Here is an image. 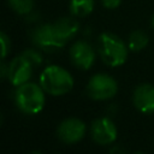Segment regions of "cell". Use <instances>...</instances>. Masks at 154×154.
Returning <instances> with one entry per match:
<instances>
[{
  "mask_svg": "<svg viewBox=\"0 0 154 154\" xmlns=\"http://www.w3.org/2000/svg\"><path fill=\"white\" fill-rule=\"evenodd\" d=\"M40 85L46 93L54 96H60L72 89L73 78L70 72H67L61 66L49 65L41 72Z\"/></svg>",
  "mask_w": 154,
  "mask_h": 154,
  "instance_id": "obj_1",
  "label": "cell"
},
{
  "mask_svg": "<svg viewBox=\"0 0 154 154\" xmlns=\"http://www.w3.org/2000/svg\"><path fill=\"white\" fill-rule=\"evenodd\" d=\"M22 55H23L34 67L41 65V63H42V57H41V54H40L36 49H26V51H24V52L22 53Z\"/></svg>",
  "mask_w": 154,
  "mask_h": 154,
  "instance_id": "obj_15",
  "label": "cell"
},
{
  "mask_svg": "<svg viewBox=\"0 0 154 154\" xmlns=\"http://www.w3.org/2000/svg\"><path fill=\"white\" fill-rule=\"evenodd\" d=\"M60 141L67 144L81 141L85 135V124L78 118H67L60 123L57 130Z\"/></svg>",
  "mask_w": 154,
  "mask_h": 154,
  "instance_id": "obj_7",
  "label": "cell"
},
{
  "mask_svg": "<svg viewBox=\"0 0 154 154\" xmlns=\"http://www.w3.org/2000/svg\"><path fill=\"white\" fill-rule=\"evenodd\" d=\"M94 8V0H70V11L75 17H85Z\"/></svg>",
  "mask_w": 154,
  "mask_h": 154,
  "instance_id": "obj_12",
  "label": "cell"
},
{
  "mask_svg": "<svg viewBox=\"0 0 154 154\" xmlns=\"http://www.w3.org/2000/svg\"><path fill=\"white\" fill-rule=\"evenodd\" d=\"M1 76H2V78L8 77V67H7V65L5 63L1 64Z\"/></svg>",
  "mask_w": 154,
  "mask_h": 154,
  "instance_id": "obj_18",
  "label": "cell"
},
{
  "mask_svg": "<svg viewBox=\"0 0 154 154\" xmlns=\"http://www.w3.org/2000/svg\"><path fill=\"white\" fill-rule=\"evenodd\" d=\"M90 135L94 142H96L97 144H111L117 138V128L109 118L101 117L93 122L90 128Z\"/></svg>",
  "mask_w": 154,
  "mask_h": 154,
  "instance_id": "obj_6",
  "label": "cell"
},
{
  "mask_svg": "<svg viewBox=\"0 0 154 154\" xmlns=\"http://www.w3.org/2000/svg\"><path fill=\"white\" fill-rule=\"evenodd\" d=\"M43 88L36 83L26 82L22 85H18L14 100L17 107L26 114H36L45 106V94Z\"/></svg>",
  "mask_w": 154,
  "mask_h": 154,
  "instance_id": "obj_3",
  "label": "cell"
},
{
  "mask_svg": "<svg viewBox=\"0 0 154 154\" xmlns=\"http://www.w3.org/2000/svg\"><path fill=\"white\" fill-rule=\"evenodd\" d=\"M97 49L102 61L112 67L123 65L128 57V48L124 41L111 32H103L100 35Z\"/></svg>",
  "mask_w": 154,
  "mask_h": 154,
  "instance_id": "obj_2",
  "label": "cell"
},
{
  "mask_svg": "<svg viewBox=\"0 0 154 154\" xmlns=\"http://www.w3.org/2000/svg\"><path fill=\"white\" fill-rule=\"evenodd\" d=\"M52 24H53V29H54L57 36L59 37V40L63 43H66L69 40L75 37V35L77 34V31L79 29L78 22L71 17L59 18L58 20H55Z\"/></svg>",
  "mask_w": 154,
  "mask_h": 154,
  "instance_id": "obj_11",
  "label": "cell"
},
{
  "mask_svg": "<svg viewBox=\"0 0 154 154\" xmlns=\"http://www.w3.org/2000/svg\"><path fill=\"white\" fill-rule=\"evenodd\" d=\"M70 58L77 67L88 70L95 61V51L90 43L81 40L73 43V46L70 48Z\"/></svg>",
  "mask_w": 154,
  "mask_h": 154,
  "instance_id": "obj_8",
  "label": "cell"
},
{
  "mask_svg": "<svg viewBox=\"0 0 154 154\" xmlns=\"http://www.w3.org/2000/svg\"><path fill=\"white\" fill-rule=\"evenodd\" d=\"M8 5L18 14H29L34 8V0H8Z\"/></svg>",
  "mask_w": 154,
  "mask_h": 154,
  "instance_id": "obj_14",
  "label": "cell"
},
{
  "mask_svg": "<svg viewBox=\"0 0 154 154\" xmlns=\"http://www.w3.org/2000/svg\"><path fill=\"white\" fill-rule=\"evenodd\" d=\"M0 40H1V55H2V59L6 58V55L8 54L10 52V47H11V42H10V38L8 36L5 34V32H1L0 34Z\"/></svg>",
  "mask_w": 154,
  "mask_h": 154,
  "instance_id": "obj_16",
  "label": "cell"
},
{
  "mask_svg": "<svg viewBox=\"0 0 154 154\" xmlns=\"http://www.w3.org/2000/svg\"><path fill=\"white\" fill-rule=\"evenodd\" d=\"M152 26L154 28V14H153V17H152Z\"/></svg>",
  "mask_w": 154,
  "mask_h": 154,
  "instance_id": "obj_19",
  "label": "cell"
},
{
  "mask_svg": "<svg viewBox=\"0 0 154 154\" xmlns=\"http://www.w3.org/2000/svg\"><path fill=\"white\" fill-rule=\"evenodd\" d=\"M31 40L38 48L43 51L59 49L65 46V43H63L57 36L53 24H42L35 28L31 32Z\"/></svg>",
  "mask_w": 154,
  "mask_h": 154,
  "instance_id": "obj_5",
  "label": "cell"
},
{
  "mask_svg": "<svg viewBox=\"0 0 154 154\" xmlns=\"http://www.w3.org/2000/svg\"><path fill=\"white\" fill-rule=\"evenodd\" d=\"M118 84L116 79L106 73L94 75L87 84V94L90 99L103 101L113 97L117 94Z\"/></svg>",
  "mask_w": 154,
  "mask_h": 154,
  "instance_id": "obj_4",
  "label": "cell"
},
{
  "mask_svg": "<svg viewBox=\"0 0 154 154\" xmlns=\"http://www.w3.org/2000/svg\"><path fill=\"white\" fill-rule=\"evenodd\" d=\"M134 105L142 113L154 112V87L152 84H140L134 91Z\"/></svg>",
  "mask_w": 154,
  "mask_h": 154,
  "instance_id": "obj_10",
  "label": "cell"
},
{
  "mask_svg": "<svg viewBox=\"0 0 154 154\" xmlns=\"http://www.w3.org/2000/svg\"><path fill=\"white\" fill-rule=\"evenodd\" d=\"M122 0H101L102 5L106 7V8H116L119 6Z\"/></svg>",
  "mask_w": 154,
  "mask_h": 154,
  "instance_id": "obj_17",
  "label": "cell"
},
{
  "mask_svg": "<svg viewBox=\"0 0 154 154\" xmlns=\"http://www.w3.org/2000/svg\"><path fill=\"white\" fill-rule=\"evenodd\" d=\"M148 35L143 30H134L129 36V48L131 51L138 52L148 45Z\"/></svg>",
  "mask_w": 154,
  "mask_h": 154,
  "instance_id": "obj_13",
  "label": "cell"
},
{
  "mask_svg": "<svg viewBox=\"0 0 154 154\" xmlns=\"http://www.w3.org/2000/svg\"><path fill=\"white\" fill-rule=\"evenodd\" d=\"M34 66L23 57H16L8 64V79L16 87L22 85L28 82L32 73Z\"/></svg>",
  "mask_w": 154,
  "mask_h": 154,
  "instance_id": "obj_9",
  "label": "cell"
}]
</instances>
